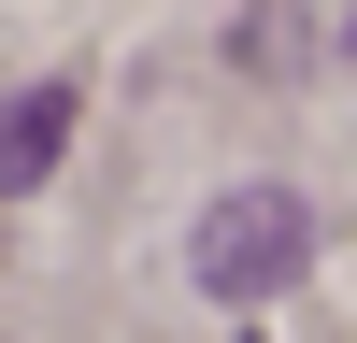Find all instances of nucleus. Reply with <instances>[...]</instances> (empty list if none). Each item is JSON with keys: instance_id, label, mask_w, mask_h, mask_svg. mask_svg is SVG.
Returning <instances> with one entry per match:
<instances>
[{"instance_id": "nucleus-2", "label": "nucleus", "mask_w": 357, "mask_h": 343, "mask_svg": "<svg viewBox=\"0 0 357 343\" xmlns=\"http://www.w3.org/2000/svg\"><path fill=\"white\" fill-rule=\"evenodd\" d=\"M57 143H72V86L0 100V200H15V186H43V172H57Z\"/></svg>"}, {"instance_id": "nucleus-1", "label": "nucleus", "mask_w": 357, "mask_h": 343, "mask_svg": "<svg viewBox=\"0 0 357 343\" xmlns=\"http://www.w3.org/2000/svg\"><path fill=\"white\" fill-rule=\"evenodd\" d=\"M301 257H314V215H301V200H286V186H229L215 215H200L186 272L215 286V300H272V286L301 272Z\"/></svg>"}]
</instances>
